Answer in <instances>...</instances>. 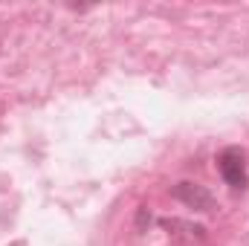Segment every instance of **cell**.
<instances>
[{
  "label": "cell",
  "mask_w": 249,
  "mask_h": 246,
  "mask_svg": "<svg viewBox=\"0 0 249 246\" xmlns=\"http://www.w3.org/2000/svg\"><path fill=\"white\" fill-rule=\"evenodd\" d=\"M217 171H220L223 183L232 185L235 191H238V188H247V183H249L247 157H244L241 148H226V151H220V157H217Z\"/></svg>",
  "instance_id": "cell-1"
},
{
  "label": "cell",
  "mask_w": 249,
  "mask_h": 246,
  "mask_svg": "<svg viewBox=\"0 0 249 246\" xmlns=\"http://www.w3.org/2000/svg\"><path fill=\"white\" fill-rule=\"evenodd\" d=\"M174 197L183 200L191 209H200V211H209V209H212V194H209L200 183H180L174 188Z\"/></svg>",
  "instance_id": "cell-2"
}]
</instances>
